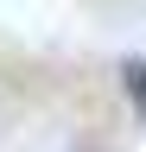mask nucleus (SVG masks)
<instances>
[{
    "label": "nucleus",
    "instance_id": "obj_1",
    "mask_svg": "<svg viewBox=\"0 0 146 152\" xmlns=\"http://www.w3.org/2000/svg\"><path fill=\"white\" fill-rule=\"evenodd\" d=\"M121 83H127V102L140 108V121H146V64H127L121 70Z\"/></svg>",
    "mask_w": 146,
    "mask_h": 152
}]
</instances>
